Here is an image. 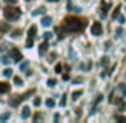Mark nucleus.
Wrapping results in <instances>:
<instances>
[{
    "mask_svg": "<svg viewBox=\"0 0 126 123\" xmlns=\"http://www.w3.org/2000/svg\"><path fill=\"white\" fill-rule=\"evenodd\" d=\"M88 21L85 18H78V16H67L62 22V31L67 34H77V32H83Z\"/></svg>",
    "mask_w": 126,
    "mask_h": 123,
    "instance_id": "obj_1",
    "label": "nucleus"
},
{
    "mask_svg": "<svg viewBox=\"0 0 126 123\" xmlns=\"http://www.w3.org/2000/svg\"><path fill=\"white\" fill-rule=\"evenodd\" d=\"M3 16H5L6 21H18L19 16H21V10H19L18 6L8 5L5 10H3Z\"/></svg>",
    "mask_w": 126,
    "mask_h": 123,
    "instance_id": "obj_2",
    "label": "nucleus"
},
{
    "mask_svg": "<svg viewBox=\"0 0 126 123\" xmlns=\"http://www.w3.org/2000/svg\"><path fill=\"white\" fill-rule=\"evenodd\" d=\"M35 93V89L32 88V89H29L27 93H24V94H19V96H15V98L13 99H10V105H11V107H18L19 104H21L22 101H24V99H27L29 96H32Z\"/></svg>",
    "mask_w": 126,
    "mask_h": 123,
    "instance_id": "obj_3",
    "label": "nucleus"
},
{
    "mask_svg": "<svg viewBox=\"0 0 126 123\" xmlns=\"http://www.w3.org/2000/svg\"><path fill=\"white\" fill-rule=\"evenodd\" d=\"M91 34L96 35V37L102 34V24L99 21H94V22H93V26H91Z\"/></svg>",
    "mask_w": 126,
    "mask_h": 123,
    "instance_id": "obj_4",
    "label": "nucleus"
},
{
    "mask_svg": "<svg viewBox=\"0 0 126 123\" xmlns=\"http://www.w3.org/2000/svg\"><path fill=\"white\" fill-rule=\"evenodd\" d=\"M10 56H11V59L15 62H19L22 59V54H21V51H19L18 48H11V51H10Z\"/></svg>",
    "mask_w": 126,
    "mask_h": 123,
    "instance_id": "obj_5",
    "label": "nucleus"
},
{
    "mask_svg": "<svg viewBox=\"0 0 126 123\" xmlns=\"http://www.w3.org/2000/svg\"><path fill=\"white\" fill-rule=\"evenodd\" d=\"M109 8H110V5H109L107 2H101V16H102V18H105V16H107Z\"/></svg>",
    "mask_w": 126,
    "mask_h": 123,
    "instance_id": "obj_6",
    "label": "nucleus"
},
{
    "mask_svg": "<svg viewBox=\"0 0 126 123\" xmlns=\"http://www.w3.org/2000/svg\"><path fill=\"white\" fill-rule=\"evenodd\" d=\"M46 50H48V40H45L43 43H40V45H38V53H40V54H45Z\"/></svg>",
    "mask_w": 126,
    "mask_h": 123,
    "instance_id": "obj_7",
    "label": "nucleus"
},
{
    "mask_svg": "<svg viewBox=\"0 0 126 123\" xmlns=\"http://www.w3.org/2000/svg\"><path fill=\"white\" fill-rule=\"evenodd\" d=\"M10 91V85L6 82H0V94H3V93H8Z\"/></svg>",
    "mask_w": 126,
    "mask_h": 123,
    "instance_id": "obj_8",
    "label": "nucleus"
},
{
    "mask_svg": "<svg viewBox=\"0 0 126 123\" xmlns=\"http://www.w3.org/2000/svg\"><path fill=\"white\" fill-rule=\"evenodd\" d=\"M51 22H53V19L49 18V16H43V19H42V24L45 26V27H48V26H51Z\"/></svg>",
    "mask_w": 126,
    "mask_h": 123,
    "instance_id": "obj_9",
    "label": "nucleus"
},
{
    "mask_svg": "<svg viewBox=\"0 0 126 123\" xmlns=\"http://www.w3.org/2000/svg\"><path fill=\"white\" fill-rule=\"evenodd\" d=\"M35 34H37V27H35V26H31V29H29V32H27V37L29 38H34Z\"/></svg>",
    "mask_w": 126,
    "mask_h": 123,
    "instance_id": "obj_10",
    "label": "nucleus"
},
{
    "mask_svg": "<svg viewBox=\"0 0 126 123\" xmlns=\"http://www.w3.org/2000/svg\"><path fill=\"white\" fill-rule=\"evenodd\" d=\"M21 117H22V118H29V117H31V109H29V107H22Z\"/></svg>",
    "mask_w": 126,
    "mask_h": 123,
    "instance_id": "obj_11",
    "label": "nucleus"
},
{
    "mask_svg": "<svg viewBox=\"0 0 126 123\" xmlns=\"http://www.w3.org/2000/svg\"><path fill=\"white\" fill-rule=\"evenodd\" d=\"M10 31V26L6 24V22H2L0 24V34H5V32H8Z\"/></svg>",
    "mask_w": 126,
    "mask_h": 123,
    "instance_id": "obj_12",
    "label": "nucleus"
},
{
    "mask_svg": "<svg viewBox=\"0 0 126 123\" xmlns=\"http://www.w3.org/2000/svg\"><path fill=\"white\" fill-rule=\"evenodd\" d=\"M45 11H46L45 6H40L38 10H35V11H34V16H37V15H45Z\"/></svg>",
    "mask_w": 126,
    "mask_h": 123,
    "instance_id": "obj_13",
    "label": "nucleus"
},
{
    "mask_svg": "<svg viewBox=\"0 0 126 123\" xmlns=\"http://www.w3.org/2000/svg\"><path fill=\"white\" fill-rule=\"evenodd\" d=\"M120 8H121V6H117V8L113 10V13H112V18H113V19L120 16Z\"/></svg>",
    "mask_w": 126,
    "mask_h": 123,
    "instance_id": "obj_14",
    "label": "nucleus"
},
{
    "mask_svg": "<svg viewBox=\"0 0 126 123\" xmlns=\"http://www.w3.org/2000/svg\"><path fill=\"white\" fill-rule=\"evenodd\" d=\"M81 94H83V91H81V89H78V91H74V94H72V98H74L75 101H77V99L80 98Z\"/></svg>",
    "mask_w": 126,
    "mask_h": 123,
    "instance_id": "obj_15",
    "label": "nucleus"
},
{
    "mask_svg": "<svg viewBox=\"0 0 126 123\" xmlns=\"http://www.w3.org/2000/svg\"><path fill=\"white\" fill-rule=\"evenodd\" d=\"M3 75H5V77H11V75H13V70H11V69H8V67H6L5 70H3Z\"/></svg>",
    "mask_w": 126,
    "mask_h": 123,
    "instance_id": "obj_16",
    "label": "nucleus"
},
{
    "mask_svg": "<svg viewBox=\"0 0 126 123\" xmlns=\"http://www.w3.org/2000/svg\"><path fill=\"white\" fill-rule=\"evenodd\" d=\"M45 104H46V107H54V101H53L51 98H49V99H46V102H45Z\"/></svg>",
    "mask_w": 126,
    "mask_h": 123,
    "instance_id": "obj_17",
    "label": "nucleus"
},
{
    "mask_svg": "<svg viewBox=\"0 0 126 123\" xmlns=\"http://www.w3.org/2000/svg\"><path fill=\"white\" fill-rule=\"evenodd\" d=\"M13 82H15L16 85H22V80H21V77H18V75H16V77H13Z\"/></svg>",
    "mask_w": 126,
    "mask_h": 123,
    "instance_id": "obj_18",
    "label": "nucleus"
},
{
    "mask_svg": "<svg viewBox=\"0 0 126 123\" xmlns=\"http://www.w3.org/2000/svg\"><path fill=\"white\" fill-rule=\"evenodd\" d=\"M32 45H34V38H29V37H27V42H26V46H27V48H31Z\"/></svg>",
    "mask_w": 126,
    "mask_h": 123,
    "instance_id": "obj_19",
    "label": "nucleus"
},
{
    "mask_svg": "<svg viewBox=\"0 0 126 123\" xmlns=\"http://www.w3.org/2000/svg\"><path fill=\"white\" fill-rule=\"evenodd\" d=\"M2 62H3V64H10V62H11V59H10L8 56H3V58H2Z\"/></svg>",
    "mask_w": 126,
    "mask_h": 123,
    "instance_id": "obj_20",
    "label": "nucleus"
},
{
    "mask_svg": "<svg viewBox=\"0 0 126 123\" xmlns=\"http://www.w3.org/2000/svg\"><path fill=\"white\" fill-rule=\"evenodd\" d=\"M40 104H42V99H40V98H35V99H34V105H35V107H38Z\"/></svg>",
    "mask_w": 126,
    "mask_h": 123,
    "instance_id": "obj_21",
    "label": "nucleus"
},
{
    "mask_svg": "<svg viewBox=\"0 0 126 123\" xmlns=\"http://www.w3.org/2000/svg\"><path fill=\"white\" fill-rule=\"evenodd\" d=\"M107 64H109V58H105V56H104V58L101 59V66H107Z\"/></svg>",
    "mask_w": 126,
    "mask_h": 123,
    "instance_id": "obj_22",
    "label": "nucleus"
},
{
    "mask_svg": "<svg viewBox=\"0 0 126 123\" xmlns=\"http://www.w3.org/2000/svg\"><path fill=\"white\" fill-rule=\"evenodd\" d=\"M54 70L58 72V74H61V70H62V64H56V67H54Z\"/></svg>",
    "mask_w": 126,
    "mask_h": 123,
    "instance_id": "obj_23",
    "label": "nucleus"
},
{
    "mask_svg": "<svg viewBox=\"0 0 126 123\" xmlns=\"http://www.w3.org/2000/svg\"><path fill=\"white\" fill-rule=\"evenodd\" d=\"M56 85V80H54V78H49V80H48V86H54Z\"/></svg>",
    "mask_w": 126,
    "mask_h": 123,
    "instance_id": "obj_24",
    "label": "nucleus"
},
{
    "mask_svg": "<svg viewBox=\"0 0 126 123\" xmlns=\"http://www.w3.org/2000/svg\"><path fill=\"white\" fill-rule=\"evenodd\" d=\"M54 58H56V53H51V54L48 56V61L51 62V61H54Z\"/></svg>",
    "mask_w": 126,
    "mask_h": 123,
    "instance_id": "obj_25",
    "label": "nucleus"
},
{
    "mask_svg": "<svg viewBox=\"0 0 126 123\" xmlns=\"http://www.w3.org/2000/svg\"><path fill=\"white\" fill-rule=\"evenodd\" d=\"M65 102H67V99H65V94H64V96H62V99H61V102H59V104H61L62 107H64V105H65Z\"/></svg>",
    "mask_w": 126,
    "mask_h": 123,
    "instance_id": "obj_26",
    "label": "nucleus"
},
{
    "mask_svg": "<svg viewBox=\"0 0 126 123\" xmlns=\"http://www.w3.org/2000/svg\"><path fill=\"white\" fill-rule=\"evenodd\" d=\"M120 89L123 93V96H126V85H120Z\"/></svg>",
    "mask_w": 126,
    "mask_h": 123,
    "instance_id": "obj_27",
    "label": "nucleus"
},
{
    "mask_svg": "<svg viewBox=\"0 0 126 123\" xmlns=\"http://www.w3.org/2000/svg\"><path fill=\"white\" fill-rule=\"evenodd\" d=\"M19 35H21V31H15L11 34V37H19Z\"/></svg>",
    "mask_w": 126,
    "mask_h": 123,
    "instance_id": "obj_28",
    "label": "nucleus"
},
{
    "mask_svg": "<svg viewBox=\"0 0 126 123\" xmlns=\"http://www.w3.org/2000/svg\"><path fill=\"white\" fill-rule=\"evenodd\" d=\"M51 32H45V40H49V38H51Z\"/></svg>",
    "mask_w": 126,
    "mask_h": 123,
    "instance_id": "obj_29",
    "label": "nucleus"
},
{
    "mask_svg": "<svg viewBox=\"0 0 126 123\" xmlns=\"http://www.w3.org/2000/svg\"><path fill=\"white\" fill-rule=\"evenodd\" d=\"M6 118H10V114H3V115H0V120H6Z\"/></svg>",
    "mask_w": 126,
    "mask_h": 123,
    "instance_id": "obj_30",
    "label": "nucleus"
},
{
    "mask_svg": "<svg viewBox=\"0 0 126 123\" xmlns=\"http://www.w3.org/2000/svg\"><path fill=\"white\" fill-rule=\"evenodd\" d=\"M5 2H6V3H10V5H15L18 0H5Z\"/></svg>",
    "mask_w": 126,
    "mask_h": 123,
    "instance_id": "obj_31",
    "label": "nucleus"
},
{
    "mask_svg": "<svg viewBox=\"0 0 126 123\" xmlns=\"http://www.w3.org/2000/svg\"><path fill=\"white\" fill-rule=\"evenodd\" d=\"M118 21H120L121 24H123V22H125V18H123V16H118Z\"/></svg>",
    "mask_w": 126,
    "mask_h": 123,
    "instance_id": "obj_32",
    "label": "nucleus"
},
{
    "mask_svg": "<svg viewBox=\"0 0 126 123\" xmlns=\"http://www.w3.org/2000/svg\"><path fill=\"white\" fill-rule=\"evenodd\" d=\"M38 118H40V115H38V114H35V115H34V122H37Z\"/></svg>",
    "mask_w": 126,
    "mask_h": 123,
    "instance_id": "obj_33",
    "label": "nucleus"
},
{
    "mask_svg": "<svg viewBox=\"0 0 126 123\" xmlns=\"http://www.w3.org/2000/svg\"><path fill=\"white\" fill-rule=\"evenodd\" d=\"M48 2H59V0H48Z\"/></svg>",
    "mask_w": 126,
    "mask_h": 123,
    "instance_id": "obj_34",
    "label": "nucleus"
}]
</instances>
